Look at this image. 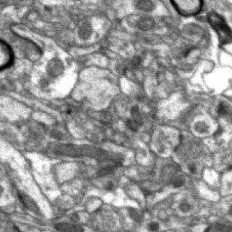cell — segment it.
Masks as SVG:
<instances>
[{"instance_id":"obj_1","label":"cell","mask_w":232,"mask_h":232,"mask_svg":"<svg viewBox=\"0 0 232 232\" xmlns=\"http://www.w3.org/2000/svg\"><path fill=\"white\" fill-rule=\"evenodd\" d=\"M208 21L213 29L217 33L218 38L222 44H226L232 42V31L226 22L216 13L208 14Z\"/></svg>"},{"instance_id":"obj_2","label":"cell","mask_w":232,"mask_h":232,"mask_svg":"<svg viewBox=\"0 0 232 232\" xmlns=\"http://www.w3.org/2000/svg\"><path fill=\"white\" fill-rule=\"evenodd\" d=\"M178 9L186 15L195 14L201 10L202 0H175Z\"/></svg>"},{"instance_id":"obj_3","label":"cell","mask_w":232,"mask_h":232,"mask_svg":"<svg viewBox=\"0 0 232 232\" xmlns=\"http://www.w3.org/2000/svg\"><path fill=\"white\" fill-rule=\"evenodd\" d=\"M12 60V55L8 47L0 42V69L9 65Z\"/></svg>"},{"instance_id":"obj_4","label":"cell","mask_w":232,"mask_h":232,"mask_svg":"<svg viewBox=\"0 0 232 232\" xmlns=\"http://www.w3.org/2000/svg\"><path fill=\"white\" fill-rule=\"evenodd\" d=\"M131 114L133 118V120L137 124L138 126H142L143 124V120L139 111V107L134 106L131 109Z\"/></svg>"},{"instance_id":"obj_5","label":"cell","mask_w":232,"mask_h":232,"mask_svg":"<svg viewBox=\"0 0 232 232\" xmlns=\"http://www.w3.org/2000/svg\"><path fill=\"white\" fill-rule=\"evenodd\" d=\"M215 232H232L231 227L224 224H217L215 227Z\"/></svg>"},{"instance_id":"obj_6","label":"cell","mask_w":232,"mask_h":232,"mask_svg":"<svg viewBox=\"0 0 232 232\" xmlns=\"http://www.w3.org/2000/svg\"><path fill=\"white\" fill-rule=\"evenodd\" d=\"M101 122L104 123L105 124H107L111 121V116L108 112H104L101 117Z\"/></svg>"},{"instance_id":"obj_7","label":"cell","mask_w":232,"mask_h":232,"mask_svg":"<svg viewBox=\"0 0 232 232\" xmlns=\"http://www.w3.org/2000/svg\"><path fill=\"white\" fill-rule=\"evenodd\" d=\"M126 124L128 126V127L130 128V129H131L132 130H133V131H136L137 130H138V126H139L137 125V124L135 122V121L133 120H129L127 121V123Z\"/></svg>"},{"instance_id":"obj_8","label":"cell","mask_w":232,"mask_h":232,"mask_svg":"<svg viewBox=\"0 0 232 232\" xmlns=\"http://www.w3.org/2000/svg\"><path fill=\"white\" fill-rule=\"evenodd\" d=\"M218 113L220 115H225L227 113V111L226 109V107L223 104V103H221V104L218 105Z\"/></svg>"},{"instance_id":"obj_9","label":"cell","mask_w":232,"mask_h":232,"mask_svg":"<svg viewBox=\"0 0 232 232\" xmlns=\"http://www.w3.org/2000/svg\"><path fill=\"white\" fill-rule=\"evenodd\" d=\"M184 183V181L183 179H181V178H179V179H177L175 181H174V183H173V185H174V186L175 187H181L183 185Z\"/></svg>"},{"instance_id":"obj_10","label":"cell","mask_w":232,"mask_h":232,"mask_svg":"<svg viewBox=\"0 0 232 232\" xmlns=\"http://www.w3.org/2000/svg\"><path fill=\"white\" fill-rule=\"evenodd\" d=\"M113 170V168L111 167H107V168H105L104 169H103V170H101L100 171V174L101 175H106L107 174H109L110 172H111Z\"/></svg>"},{"instance_id":"obj_11","label":"cell","mask_w":232,"mask_h":232,"mask_svg":"<svg viewBox=\"0 0 232 232\" xmlns=\"http://www.w3.org/2000/svg\"><path fill=\"white\" fill-rule=\"evenodd\" d=\"M181 209L184 212L189 211L190 210V205L188 203H183L181 204Z\"/></svg>"},{"instance_id":"obj_12","label":"cell","mask_w":232,"mask_h":232,"mask_svg":"<svg viewBox=\"0 0 232 232\" xmlns=\"http://www.w3.org/2000/svg\"><path fill=\"white\" fill-rule=\"evenodd\" d=\"M189 170H190V172L193 174L196 172V168H195V165H193V164H191V165L189 166Z\"/></svg>"},{"instance_id":"obj_13","label":"cell","mask_w":232,"mask_h":232,"mask_svg":"<svg viewBox=\"0 0 232 232\" xmlns=\"http://www.w3.org/2000/svg\"><path fill=\"white\" fill-rule=\"evenodd\" d=\"M149 229L152 231H155L158 229V225H157V224H152V225H150Z\"/></svg>"},{"instance_id":"obj_14","label":"cell","mask_w":232,"mask_h":232,"mask_svg":"<svg viewBox=\"0 0 232 232\" xmlns=\"http://www.w3.org/2000/svg\"><path fill=\"white\" fill-rule=\"evenodd\" d=\"M140 62H141L140 59H139V58H136L133 60V62H132V64L134 65H136V66H137V65H139V63H140Z\"/></svg>"},{"instance_id":"obj_15","label":"cell","mask_w":232,"mask_h":232,"mask_svg":"<svg viewBox=\"0 0 232 232\" xmlns=\"http://www.w3.org/2000/svg\"><path fill=\"white\" fill-rule=\"evenodd\" d=\"M229 215H230L232 217V206H231V207L229 209Z\"/></svg>"}]
</instances>
